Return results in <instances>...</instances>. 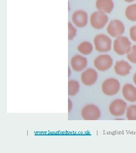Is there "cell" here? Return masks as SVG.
Instances as JSON below:
<instances>
[{
	"instance_id": "cell-19",
	"label": "cell",
	"mask_w": 136,
	"mask_h": 153,
	"mask_svg": "<svg viewBox=\"0 0 136 153\" xmlns=\"http://www.w3.org/2000/svg\"><path fill=\"white\" fill-rule=\"evenodd\" d=\"M127 58L132 63L136 64V45L131 47L130 51L127 54Z\"/></svg>"
},
{
	"instance_id": "cell-6",
	"label": "cell",
	"mask_w": 136,
	"mask_h": 153,
	"mask_svg": "<svg viewBox=\"0 0 136 153\" xmlns=\"http://www.w3.org/2000/svg\"><path fill=\"white\" fill-rule=\"evenodd\" d=\"M113 65V60L109 55L102 54L99 55L94 61L95 68L100 71H107Z\"/></svg>"
},
{
	"instance_id": "cell-23",
	"label": "cell",
	"mask_w": 136,
	"mask_h": 153,
	"mask_svg": "<svg viewBox=\"0 0 136 153\" xmlns=\"http://www.w3.org/2000/svg\"><path fill=\"white\" fill-rule=\"evenodd\" d=\"M133 82H134L135 84L136 85V73L135 74V75L133 76Z\"/></svg>"
},
{
	"instance_id": "cell-3",
	"label": "cell",
	"mask_w": 136,
	"mask_h": 153,
	"mask_svg": "<svg viewBox=\"0 0 136 153\" xmlns=\"http://www.w3.org/2000/svg\"><path fill=\"white\" fill-rule=\"evenodd\" d=\"M120 88L119 81L113 78H109L104 81L102 85V91L104 95L114 96L119 93Z\"/></svg>"
},
{
	"instance_id": "cell-25",
	"label": "cell",
	"mask_w": 136,
	"mask_h": 153,
	"mask_svg": "<svg viewBox=\"0 0 136 153\" xmlns=\"http://www.w3.org/2000/svg\"><path fill=\"white\" fill-rule=\"evenodd\" d=\"M71 69H70V68H69V76H71Z\"/></svg>"
},
{
	"instance_id": "cell-9",
	"label": "cell",
	"mask_w": 136,
	"mask_h": 153,
	"mask_svg": "<svg viewBox=\"0 0 136 153\" xmlns=\"http://www.w3.org/2000/svg\"><path fill=\"white\" fill-rule=\"evenodd\" d=\"M98 77V73L95 69L93 68H87L82 72L81 80L84 85L91 86L96 83Z\"/></svg>"
},
{
	"instance_id": "cell-10",
	"label": "cell",
	"mask_w": 136,
	"mask_h": 153,
	"mask_svg": "<svg viewBox=\"0 0 136 153\" xmlns=\"http://www.w3.org/2000/svg\"><path fill=\"white\" fill-rule=\"evenodd\" d=\"M71 66L74 71L81 72L86 68L87 59L82 55H75L71 59Z\"/></svg>"
},
{
	"instance_id": "cell-18",
	"label": "cell",
	"mask_w": 136,
	"mask_h": 153,
	"mask_svg": "<svg viewBox=\"0 0 136 153\" xmlns=\"http://www.w3.org/2000/svg\"><path fill=\"white\" fill-rule=\"evenodd\" d=\"M126 117L128 120H136V105H131L127 108Z\"/></svg>"
},
{
	"instance_id": "cell-4",
	"label": "cell",
	"mask_w": 136,
	"mask_h": 153,
	"mask_svg": "<svg viewBox=\"0 0 136 153\" xmlns=\"http://www.w3.org/2000/svg\"><path fill=\"white\" fill-rule=\"evenodd\" d=\"M81 116L85 120H98L100 117L101 112L97 105L88 104L82 109Z\"/></svg>"
},
{
	"instance_id": "cell-11",
	"label": "cell",
	"mask_w": 136,
	"mask_h": 153,
	"mask_svg": "<svg viewBox=\"0 0 136 153\" xmlns=\"http://www.w3.org/2000/svg\"><path fill=\"white\" fill-rule=\"evenodd\" d=\"M71 21L77 27H85L86 26L88 22L87 14L83 10L76 11L71 16Z\"/></svg>"
},
{
	"instance_id": "cell-2",
	"label": "cell",
	"mask_w": 136,
	"mask_h": 153,
	"mask_svg": "<svg viewBox=\"0 0 136 153\" xmlns=\"http://www.w3.org/2000/svg\"><path fill=\"white\" fill-rule=\"evenodd\" d=\"M94 44L97 51L101 53H105L111 51L112 41L108 36L104 34H99L95 36Z\"/></svg>"
},
{
	"instance_id": "cell-14",
	"label": "cell",
	"mask_w": 136,
	"mask_h": 153,
	"mask_svg": "<svg viewBox=\"0 0 136 153\" xmlns=\"http://www.w3.org/2000/svg\"><path fill=\"white\" fill-rule=\"evenodd\" d=\"M95 6L98 11L109 14L114 9V3L112 0H97Z\"/></svg>"
},
{
	"instance_id": "cell-7",
	"label": "cell",
	"mask_w": 136,
	"mask_h": 153,
	"mask_svg": "<svg viewBox=\"0 0 136 153\" xmlns=\"http://www.w3.org/2000/svg\"><path fill=\"white\" fill-rule=\"evenodd\" d=\"M127 109V104L124 100L117 99L111 102L109 106V113L114 117L121 116Z\"/></svg>"
},
{
	"instance_id": "cell-17",
	"label": "cell",
	"mask_w": 136,
	"mask_h": 153,
	"mask_svg": "<svg viewBox=\"0 0 136 153\" xmlns=\"http://www.w3.org/2000/svg\"><path fill=\"white\" fill-rule=\"evenodd\" d=\"M125 16L126 18L132 22L136 21V4L129 5L125 10Z\"/></svg>"
},
{
	"instance_id": "cell-15",
	"label": "cell",
	"mask_w": 136,
	"mask_h": 153,
	"mask_svg": "<svg viewBox=\"0 0 136 153\" xmlns=\"http://www.w3.org/2000/svg\"><path fill=\"white\" fill-rule=\"evenodd\" d=\"M77 50L82 55H89L93 52V45L89 42L84 41L78 45Z\"/></svg>"
},
{
	"instance_id": "cell-8",
	"label": "cell",
	"mask_w": 136,
	"mask_h": 153,
	"mask_svg": "<svg viewBox=\"0 0 136 153\" xmlns=\"http://www.w3.org/2000/svg\"><path fill=\"white\" fill-rule=\"evenodd\" d=\"M107 32L111 36L117 38L121 36L125 32L124 25L120 20H112L107 26Z\"/></svg>"
},
{
	"instance_id": "cell-22",
	"label": "cell",
	"mask_w": 136,
	"mask_h": 153,
	"mask_svg": "<svg viewBox=\"0 0 136 153\" xmlns=\"http://www.w3.org/2000/svg\"><path fill=\"white\" fill-rule=\"evenodd\" d=\"M73 108V103L70 99H68V111L70 112Z\"/></svg>"
},
{
	"instance_id": "cell-1",
	"label": "cell",
	"mask_w": 136,
	"mask_h": 153,
	"mask_svg": "<svg viewBox=\"0 0 136 153\" xmlns=\"http://www.w3.org/2000/svg\"><path fill=\"white\" fill-rule=\"evenodd\" d=\"M131 43L129 39L120 36L116 38L114 42V51L117 55H127L131 49Z\"/></svg>"
},
{
	"instance_id": "cell-21",
	"label": "cell",
	"mask_w": 136,
	"mask_h": 153,
	"mask_svg": "<svg viewBox=\"0 0 136 153\" xmlns=\"http://www.w3.org/2000/svg\"><path fill=\"white\" fill-rule=\"evenodd\" d=\"M129 35L132 40L136 42V26H133L130 28Z\"/></svg>"
},
{
	"instance_id": "cell-24",
	"label": "cell",
	"mask_w": 136,
	"mask_h": 153,
	"mask_svg": "<svg viewBox=\"0 0 136 153\" xmlns=\"http://www.w3.org/2000/svg\"><path fill=\"white\" fill-rule=\"evenodd\" d=\"M124 1L127 2H132L135 1V0H124Z\"/></svg>"
},
{
	"instance_id": "cell-5",
	"label": "cell",
	"mask_w": 136,
	"mask_h": 153,
	"mask_svg": "<svg viewBox=\"0 0 136 153\" xmlns=\"http://www.w3.org/2000/svg\"><path fill=\"white\" fill-rule=\"evenodd\" d=\"M109 21V17L104 13L96 11L90 17V23L94 28L100 30L103 28Z\"/></svg>"
},
{
	"instance_id": "cell-16",
	"label": "cell",
	"mask_w": 136,
	"mask_h": 153,
	"mask_svg": "<svg viewBox=\"0 0 136 153\" xmlns=\"http://www.w3.org/2000/svg\"><path fill=\"white\" fill-rule=\"evenodd\" d=\"M80 85L78 81L74 79L69 80L68 82V95L74 97L76 95L80 90Z\"/></svg>"
},
{
	"instance_id": "cell-20",
	"label": "cell",
	"mask_w": 136,
	"mask_h": 153,
	"mask_svg": "<svg viewBox=\"0 0 136 153\" xmlns=\"http://www.w3.org/2000/svg\"><path fill=\"white\" fill-rule=\"evenodd\" d=\"M77 29L74 27L71 22L68 23V39L72 40L76 36Z\"/></svg>"
},
{
	"instance_id": "cell-13",
	"label": "cell",
	"mask_w": 136,
	"mask_h": 153,
	"mask_svg": "<svg viewBox=\"0 0 136 153\" xmlns=\"http://www.w3.org/2000/svg\"><path fill=\"white\" fill-rule=\"evenodd\" d=\"M122 94L125 100L129 102H136V88L130 83H126L122 88Z\"/></svg>"
},
{
	"instance_id": "cell-12",
	"label": "cell",
	"mask_w": 136,
	"mask_h": 153,
	"mask_svg": "<svg viewBox=\"0 0 136 153\" xmlns=\"http://www.w3.org/2000/svg\"><path fill=\"white\" fill-rule=\"evenodd\" d=\"M132 69L131 65L125 61H119L116 62L114 66V71L116 74L120 76H126L128 75Z\"/></svg>"
}]
</instances>
